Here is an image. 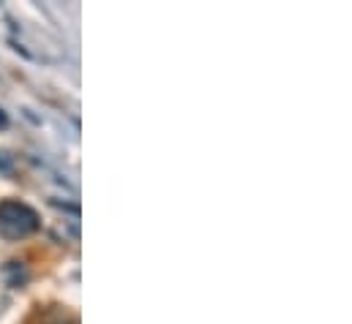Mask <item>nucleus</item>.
<instances>
[{"mask_svg":"<svg viewBox=\"0 0 352 324\" xmlns=\"http://www.w3.org/2000/svg\"><path fill=\"white\" fill-rule=\"evenodd\" d=\"M38 213L28 207L25 202L6 199L0 202V235L6 240H22L38 229Z\"/></svg>","mask_w":352,"mask_h":324,"instance_id":"1","label":"nucleus"},{"mask_svg":"<svg viewBox=\"0 0 352 324\" xmlns=\"http://www.w3.org/2000/svg\"><path fill=\"white\" fill-rule=\"evenodd\" d=\"M6 126H8V117H6V112L0 109V128H6Z\"/></svg>","mask_w":352,"mask_h":324,"instance_id":"2","label":"nucleus"},{"mask_svg":"<svg viewBox=\"0 0 352 324\" xmlns=\"http://www.w3.org/2000/svg\"><path fill=\"white\" fill-rule=\"evenodd\" d=\"M58 324H74V322H58Z\"/></svg>","mask_w":352,"mask_h":324,"instance_id":"3","label":"nucleus"}]
</instances>
